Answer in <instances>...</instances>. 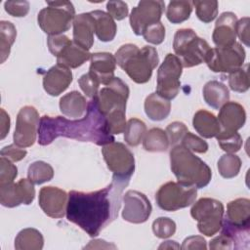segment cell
Instances as JSON below:
<instances>
[{
    "instance_id": "37",
    "label": "cell",
    "mask_w": 250,
    "mask_h": 250,
    "mask_svg": "<svg viewBox=\"0 0 250 250\" xmlns=\"http://www.w3.org/2000/svg\"><path fill=\"white\" fill-rule=\"evenodd\" d=\"M192 6L195 7V14L197 18L204 23L213 21L218 16L219 3L216 0L210 1H192Z\"/></svg>"
},
{
    "instance_id": "49",
    "label": "cell",
    "mask_w": 250,
    "mask_h": 250,
    "mask_svg": "<svg viewBox=\"0 0 250 250\" xmlns=\"http://www.w3.org/2000/svg\"><path fill=\"white\" fill-rule=\"evenodd\" d=\"M209 248L213 249V250H217V249H233L234 248V242H233V240L229 236H228V235H226L224 233H221L219 236L213 238L210 241Z\"/></svg>"
},
{
    "instance_id": "3",
    "label": "cell",
    "mask_w": 250,
    "mask_h": 250,
    "mask_svg": "<svg viewBox=\"0 0 250 250\" xmlns=\"http://www.w3.org/2000/svg\"><path fill=\"white\" fill-rule=\"evenodd\" d=\"M114 57L116 63L138 84L148 82L159 62L158 53L154 47L144 46L140 49L132 43L122 45Z\"/></svg>"
},
{
    "instance_id": "50",
    "label": "cell",
    "mask_w": 250,
    "mask_h": 250,
    "mask_svg": "<svg viewBox=\"0 0 250 250\" xmlns=\"http://www.w3.org/2000/svg\"><path fill=\"white\" fill-rule=\"evenodd\" d=\"M236 36L245 46H249V18L245 17L237 21Z\"/></svg>"
},
{
    "instance_id": "11",
    "label": "cell",
    "mask_w": 250,
    "mask_h": 250,
    "mask_svg": "<svg viewBox=\"0 0 250 250\" xmlns=\"http://www.w3.org/2000/svg\"><path fill=\"white\" fill-rule=\"evenodd\" d=\"M102 154L113 176L130 180L135 171V158L134 154L124 144L112 142L103 146Z\"/></svg>"
},
{
    "instance_id": "15",
    "label": "cell",
    "mask_w": 250,
    "mask_h": 250,
    "mask_svg": "<svg viewBox=\"0 0 250 250\" xmlns=\"http://www.w3.org/2000/svg\"><path fill=\"white\" fill-rule=\"evenodd\" d=\"M123 211L122 218L132 224H143L146 222L151 214L150 201L141 191L128 190L122 197Z\"/></svg>"
},
{
    "instance_id": "32",
    "label": "cell",
    "mask_w": 250,
    "mask_h": 250,
    "mask_svg": "<svg viewBox=\"0 0 250 250\" xmlns=\"http://www.w3.org/2000/svg\"><path fill=\"white\" fill-rule=\"evenodd\" d=\"M17 37V29L15 25L8 21H0V57L3 63L9 57L11 47Z\"/></svg>"
},
{
    "instance_id": "51",
    "label": "cell",
    "mask_w": 250,
    "mask_h": 250,
    "mask_svg": "<svg viewBox=\"0 0 250 250\" xmlns=\"http://www.w3.org/2000/svg\"><path fill=\"white\" fill-rule=\"evenodd\" d=\"M182 249L184 250H188V249H206L207 244L206 240L200 236V235H191L187 237L181 246Z\"/></svg>"
},
{
    "instance_id": "17",
    "label": "cell",
    "mask_w": 250,
    "mask_h": 250,
    "mask_svg": "<svg viewBox=\"0 0 250 250\" xmlns=\"http://www.w3.org/2000/svg\"><path fill=\"white\" fill-rule=\"evenodd\" d=\"M68 194L57 187H44L39 191L38 204L42 211L54 219L62 218L66 212Z\"/></svg>"
},
{
    "instance_id": "25",
    "label": "cell",
    "mask_w": 250,
    "mask_h": 250,
    "mask_svg": "<svg viewBox=\"0 0 250 250\" xmlns=\"http://www.w3.org/2000/svg\"><path fill=\"white\" fill-rule=\"evenodd\" d=\"M192 125L195 131L205 139L216 137L221 130L218 118L205 109H199L194 113Z\"/></svg>"
},
{
    "instance_id": "28",
    "label": "cell",
    "mask_w": 250,
    "mask_h": 250,
    "mask_svg": "<svg viewBox=\"0 0 250 250\" xmlns=\"http://www.w3.org/2000/svg\"><path fill=\"white\" fill-rule=\"evenodd\" d=\"M95 19V33L103 42L112 41L116 35L117 26L114 20L105 12L95 10L91 12Z\"/></svg>"
},
{
    "instance_id": "30",
    "label": "cell",
    "mask_w": 250,
    "mask_h": 250,
    "mask_svg": "<svg viewBox=\"0 0 250 250\" xmlns=\"http://www.w3.org/2000/svg\"><path fill=\"white\" fill-rule=\"evenodd\" d=\"M169 140L164 130L160 128H151L148 130L143 140V146L146 151L162 152L168 149Z\"/></svg>"
},
{
    "instance_id": "14",
    "label": "cell",
    "mask_w": 250,
    "mask_h": 250,
    "mask_svg": "<svg viewBox=\"0 0 250 250\" xmlns=\"http://www.w3.org/2000/svg\"><path fill=\"white\" fill-rule=\"evenodd\" d=\"M165 3L160 0H143L132 9L129 21L136 35H142L145 29L160 21Z\"/></svg>"
},
{
    "instance_id": "52",
    "label": "cell",
    "mask_w": 250,
    "mask_h": 250,
    "mask_svg": "<svg viewBox=\"0 0 250 250\" xmlns=\"http://www.w3.org/2000/svg\"><path fill=\"white\" fill-rule=\"evenodd\" d=\"M0 122H1V126H0V130H1L0 134H1V136H0V139L3 140L8 135L9 130H10V116H9V114L3 108H1Z\"/></svg>"
},
{
    "instance_id": "23",
    "label": "cell",
    "mask_w": 250,
    "mask_h": 250,
    "mask_svg": "<svg viewBox=\"0 0 250 250\" xmlns=\"http://www.w3.org/2000/svg\"><path fill=\"white\" fill-rule=\"evenodd\" d=\"M91 53L70 40L57 55V62L68 68H77L91 59Z\"/></svg>"
},
{
    "instance_id": "10",
    "label": "cell",
    "mask_w": 250,
    "mask_h": 250,
    "mask_svg": "<svg viewBox=\"0 0 250 250\" xmlns=\"http://www.w3.org/2000/svg\"><path fill=\"white\" fill-rule=\"evenodd\" d=\"M183 65L176 55L167 54L157 70L156 92L159 96L173 100L179 94L181 88V75Z\"/></svg>"
},
{
    "instance_id": "48",
    "label": "cell",
    "mask_w": 250,
    "mask_h": 250,
    "mask_svg": "<svg viewBox=\"0 0 250 250\" xmlns=\"http://www.w3.org/2000/svg\"><path fill=\"white\" fill-rule=\"evenodd\" d=\"M70 41V39L63 34L60 35H52L47 39V45L50 53L57 57V55L61 52V50Z\"/></svg>"
},
{
    "instance_id": "46",
    "label": "cell",
    "mask_w": 250,
    "mask_h": 250,
    "mask_svg": "<svg viewBox=\"0 0 250 250\" xmlns=\"http://www.w3.org/2000/svg\"><path fill=\"white\" fill-rule=\"evenodd\" d=\"M107 14L116 21H122L128 16V5L123 1H108L106 3Z\"/></svg>"
},
{
    "instance_id": "26",
    "label": "cell",
    "mask_w": 250,
    "mask_h": 250,
    "mask_svg": "<svg viewBox=\"0 0 250 250\" xmlns=\"http://www.w3.org/2000/svg\"><path fill=\"white\" fill-rule=\"evenodd\" d=\"M203 99L208 105L220 109L229 100V88L217 80L208 81L202 90Z\"/></svg>"
},
{
    "instance_id": "24",
    "label": "cell",
    "mask_w": 250,
    "mask_h": 250,
    "mask_svg": "<svg viewBox=\"0 0 250 250\" xmlns=\"http://www.w3.org/2000/svg\"><path fill=\"white\" fill-rule=\"evenodd\" d=\"M87 102L85 97L78 91H71L60 100L61 112L70 118L80 119L87 111Z\"/></svg>"
},
{
    "instance_id": "44",
    "label": "cell",
    "mask_w": 250,
    "mask_h": 250,
    "mask_svg": "<svg viewBox=\"0 0 250 250\" xmlns=\"http://www.w3.org/2000/svg\"><path fill=\"white\" fill-rule=\"evenodd\" d=\"M78 84H79L81 90L84 92V94L87 97H89L90 99L95 98L99 93L100 82L90 72L83 74L78 79Z\"/></svg>"
},
{
    "instance_id": "47",
    "label": "cell",
    "mask_w": 250,
    "mask_h": 250,
    "mask_svg": "<svg viewBox=\"0 0 250 250\" xmlns=\"http://www.w3.org/2000/svg\"><path fill=\"white\" fill-rule=\"evenodd\" d=\"M0 154H1V156L6 157L13 162H18V161L22 160L26 156L27 151L23 147L19 146L16 144H12L7 146H4L1 149Z\"/></svg>"
},
{
    "instance_id": "34",
    "label": "cell",
    "mask_w": 250,
    "mask_h": 250,
    "mask_svg": "<svg viewBox=\"0 0 250 250\" xmlns=\"http://www.w3.org/2000/svg\"><path fill=\"white\" fill-rule=\"evenodd\" d=\"M27 177L34 185H41L49 182L54 177L53 167L44 161H35L27 169Z\"/></svg>"
},
{
    "instance_id": "36",
    "label": "cell",
    "mask_w": 250,
    "mask_h": 250,
    "mask_svg": "<svg viewBox=\"0 0 250 250\" xmlns=\"http://www.w3.org/2000/svg\"><path fill=\"white\" fill-rule=\"evenodd\" d=\"M216 139L220 147L227 153L237 152L242 146V138L237 132L220 131Z\"/></svg>"
},
{
    "instance_id": "12",
    "label": "cell",
    "mask_w": 250,
    "mask_h": 250,
    "mask_svg": "<svg viewBox=\"0 0 250 250\" xmlns=\"http://www.w3.org/2000/svg\"><path fill=\"white\" fill-rule=\"evenodd\" d=\"M129 87L118 77L99 90L95 97L100 111L104 117L110 113L118 111H126V103L129 98Z\"/></svg>"
},
{
    "instance_id": "31",
    "label": "cell",
    "mask_w": 250,
    "mask_h": 250,
    "mask_svg": "<svg viewBox=\"0 0 250 250\" xmlns=\"http://www.w3.org/2000/svg\"><path fill=\"white\" fill-rule=\"evenodd\" d=\"M191 12L192 2L173 0L168 4V7L166 9V17L170 22L178 24L189 19Z\"/></svg>"
},
{
    "instance_id": "4",
    "label": "cell",
    "mask_w": 250,
    "mask_h": 250,
    "mask_svg": "<svg viewBox=\"0 0 250 250\" xmlns=\"http://www.w3.org/2000/svg\"><path fill=\"white\" fill-rule=\"evenodd\" d=\"M171 171L179 183L196 188L206 187L212 178L210 167L192 151L179 144L170 150Z\"/></svg>"
},
{
    "instance_id": "29",
    "label": "cell",
    "mask_w": 250,
    "mask_h": 250,
    "mask_svg": "<svg viewBox=\"0 0 250 250\" xmlns=\"http://www.w3.org/2000/svg\"><path fill=\"white\" fill-rule=\"evenodd\" d=\"M43 246V235L36 229H23L15 238V248L17 250H41Z\"/></svg>"
},
{
    "instance_id": "45",
    "label": "cell",
    "mask_w": 250,
    "mask_h": 250,
    "mask_svg": "<svg viewBox=\"0 0 250 250\" xmlns=\"http://www.w3.org/2000/svg\"><path fill=\"white\" fill-rule=\"evenodd\" d=\"M5 11L12 17H25L29 11L28 1H6L4 3Z\"/></svg>"
},
{
    "instance_id": "21",
    "label": "cell",
    "mask_w": 250,
    "mask_h": 250,
    "mask_svg": "<svg viewBox=\"0 0 250 250\" xmlns=\"http://www.w3.org/2000/svg\"><path fill=\"white\" fill-rule=\"evenodd\" d=\"M218 121L221 130L224 132H237L246 121L244 107L236 102L226 103L219 111Z\"/></svg>"
},
{
    "instance_id": "20",
    "label": "cell",
    "mask_w": 250,
    "mask_h": 250,
    "mask_svg": "<svg viewBox=\"0 0 250 250\" xmlns=\"http://www.w3.org/2000/svg\"><path fill=\"white\" fill-rule=\"evenodd\" d=\"M91 63L89 72L94 75L100 84L108 85L114 76V70L116 67L115 57L107 52L94 53L91 55Z\"/></svg>"
},
{
    "instance_id": "7",
    "label": "cell",
    "mask_w": 250,
    "mask_h": 250,
    "mask_svg": "<svg viewBox=\"0 0 250 250\" xmlns=\"http://www.w3.org/2000/svg\"><path fill=\"white\" fill-rule=\"evenodd\" d=\"M224 213L223 203L210 197L198 199L190 209L191 217L197 221L199 232L206 236H213L221 229Z\"/></svg>"
},
{
    "instance_id": "13",
    "label": "cell",
    "mask_w": 250,
    "mask_h": 250,
    "mask_svg": "<svg viewBox=\"0 0 250 250\" xmlns=\"http://www.w3.org/2000/svg\"><path fill=\"white\" fill-rule=\"evenodd\" d=\"M39 123V113L34 106L25 105L21 107L17 115L13 136L14 144L21 147L31 146L36 141Z\"/></svg>"
},
{
    "instance_id": "27",
    "label": "cell",
    "mask_w": 250,
    "mask_h": 250,
    "mask_svg": "<svg viewBox=\"0 0 250 250\" xmlns=\"http://www.w3.org/2000/svg\"><path fill=\"white\" fill-rule=\"evenodd\" d=\"M170 111V101L159 96L157 93H151L146 98L145 112L150 120L161 121L168 117Z\"/></svg>"
},
{
    "instance_id": "22",
    "label": "cell",
    "mask_w": 250,
    "mask_h": 250,
    "mask_svg": "<svg viewBox=\"0 0 250 250\" xmlns=\"http://www.w3.org/2000/svg\"><path fill=\"white\" fill-rule=\"evenodd\" d=\"M73 41L86 50H90L94 44L95 19L90 13H82L73 20Z\"/></svg>"
},
{
    "instance_id": "9",
    "label": "cell",
    "mask_w": 250,
    "mask_h": 250,
    "mask_svg": "<svg viewBox=\"0 0 250 250\" xmlns=\"http://www.w3.org/2000/svg\"><path fill=\"white\" fill-rule=\"evenodd\" d=\"M245 58V50L239 43L235 42L229 47L211 48L205 62L213 72L229 74L243 66Z\"/></svg>"
},
{
    "instance_id": "6",
    "label": "cell",
    "mask_w": 250,
    "mask_h": 250,
    "mask_svg": "<svg viewBox=\"0 0 250 250\" xmlns=\"http://www.w3.org/2000/svg\"><path fill=\"white\" fill-rule=\"evenodd\" d=\"M75 18V9L70 1H48L37 17L40 28L49 36L67 31Z\"/></svg>"
},
{
    "instance_id": "5",
    "label": "cell",
    "mask_w": 250,
    "mask_h": 250,
    "mask_svg": "<svg viewBox=\"0 0 250 250\" xmlns=\"http://www.w3.org/2000/svg\"><path fill=\"white\" fill-rule=\"evenodd\" d=\"M173 49L183 67H192L205 62L211 47L193 29L181 28L174 35Z\"/></svg>"
},
{
    "instance_id": "40",
    "label": "cell",
    "mask_w": 250,
    "mask_h": 250,
    "mask_svg": "<svg viewBox=\"0 0 250 250\" xmlns=\"http://www.w3.org/2000/svg\"><path fill=\"white\" fill-rule=\"evenodd\" d=\"M144 39L153 45L161 44L165 39V27L161 21L147 26L143 32Z\"/></svg>"
},
{
    "instance_id": "16",
    "label": "cell",
    "mask_w": 250,
    "mask_h": 250,
    "mask_svg": "<svg viewBox=\"0 0 250 250\" xmlns=\"http://www.w3.org/2000/svg\"><path fill=\"white\" fill-rule=\"evenodd\" d=\"M35 197L34 184L29 179H21L18 183L0 186V202L8 208L21 204L28 205Z\"/></svg>"
},
{
    "instance_id": "19",
    "label": "cell",
    "mask_w": 250,
    "mask_h": 250,
    "mask_svg": "<svg viewBox=\"0 0 250 250\" xmlns=\"http://www.w3.org/2000/svg\"><path fill=\"white\" fill-rule=\"evenodd\" d=\"M72 82V72L70 68L55 64L47 70L43 77V88L47 94L57 97L64 92Z\"/></svg>"
},
{
    "instance_id": "8",
    "label": "cell",
    "mask_w": 250,
    "mask_h": 250,
    "mask_svg": "<svg viewBox=\"0 0 250 250\" xmlns=\"http://www.w3.org/2000/svg\"><path fill=\"white\" fill-rule=\"evenodd\" d=\"M197 197V188L179 182L162 185L155 194L158 207L164 211H177L191 205Z\"/></svg>"
},
{
    "instance_id": "42",
    "label": "cell",
    "mask_w": 250,
    "mask_h": 250,
    "mask_svg": "<svg viewBox=\"0 0 250 250\" xmlns=\"http://www.w3.org/2000/svg\"><path fill=\"white\" fill-rule=\"evenodd\" d=\"M18 176V168L13 161L6 157H0V186L14 183Z\"/></svg>"
},
{
    "instance_id": "2",
    "label": "cell",
    "mask_w": 250,
    "mask_h": 250,
    "mask_svg": "<svg viewBox=\"0 0 250 250\" xmlns=\"http://www.w3.org/2000/svg\"><path fill=\"white\" fill-rule=\"evenodd\" d=\"M60 137L90 142L102 146L114 142L113 135L107 129L106 119L100 111L95 98L90 100L86 114L80 119L71 120L50 115L40 118L37 141L40 146H48Z\"/></svg>"
},
{
    "instance_id": "33",
    "label": "cell",
    "mask_w": 250,
    "mask_h": 250,
    "mask_svg": "<svg viewBox=\"0 0 250 250\" xmlns=\"http://www.w3.org/2000/svg\"><path fill=\"white\" fill-rule=\"evenodd\" d=\"M146 133V123L138 118H131L127 121L124 130V140L131 146H137L144 140Z\"/></svg>"
},
{
    "instance_id": "43",
    "label": "cell",
    "mask_w": 250,
    "mask_h": 250,
    "mask_svg": "<svg viewBox=\"0 0 250 250\" xmlns=\"http://www.w3.org/2000/svg\"><path fill=\"white\" fill-rule=\"evenodd\" d=\"M181 145L186 146L192 152L205 153L208 150V144L201 138L188 131L184 136Z\"/></svg>"
},
{
    "instance_id": "39",
    "label": "cell",
    "mask_w": 250,
    "mask_h": 250,
    "mask_svg": "<svg viewBox=\"0 0 250 250\" xmlns=\"http://www.w3.org/2000/svg\"><path fill=\"white\" fill-rule=\"evenodd\" d=\"M152 231L158 238H168L176 232V223L167 217H159L152 223Z\"/></svg>"
},
{
    "instance_id": "1",
    "label": "cell",
    "mask_w": 250,
    "mask_h": 250,
    "mask_svg": "<svg viewBox=\"0 0 250 250\" xmlns=\"http://www.w3.org/2000/svg\"><path fill=\"white\" fill-rule=\"evenodd\" d=\"M129 181L112 176L111 183L102 189L91 192L70 190L65 212L67 221L78 226L91 237L98 236L117 218L122 192Z\"/></svg>"
},
{
    "instance_id": "38",
    "label": "cell",
    "mask_w": 250,
    "mask_h": 250,
    "mask_svg": "<svg viewBox=\"0 0 250 250\" xmlns=\"http://www.w3.org/2000/svg\"><path fill=\"white\" fill-rule=\"evenodd\" d=\"M229 88L237 93H244L249 89V70L248 64L229 73Z\"/></svg>"
},
{
    "instance_id": "53",
    "label": "cell",
    "mask_w": 250,
    "mask_h": 250,
    "mask_svg": "<svg viewBox=\"0 0 250 250\" xmlns=\"http://www.w3.org/2000/svg\"><path fill=\"white\" fill-rule=\"evenodd\" d=\"M180 248L181 246L176 241H173V240L164 241L158 247V249H180Z\"/></svg>"
},
{
    "instance_id": "41",
    "label": "cell",
    "mask_w": 250,
    "mask_h": 250,
    "mask_svg": "<svg viewBox=\"0 0 250 250\" xmlns=\"http://www.w3.org/2000/svg\"><path fill=\"white\" fill-rule=\"evenodd\" d=\"M188 131V130L186 124L181 121H174L170 123L165 130L169 140V145L171 146H174L176 145L181 144L184 136Z\"/></svg>"
},
{
    "instance_id": "18",
    "label": "cell",
    "mask_w": 250,
    "mask_h": 250,
    "mask_svg": "<svg viewBox=\"0 0 250 250\" xmlns=\"http://www.w3.org/2000/svg\"><path fill=\"white\" fill-rule=\"evenodd\" d=\"M236 15L224 12L218 18L212 34V39L217 47H229L236 42Z\"/></svg>"
},
{
    "instance_id": "35",
    "label": "cell",
    "mask_w": 250,
    "mask_h": 250,
    "mask_svg": "<svg viewBox=\"0 0 250 250\" xmlns=\"http://www.w3.org/2000/svg\"><path fill=\"white\" fill-rule=\"evenodd\" d=\"M217 167L223 178L231 179L238 175L241 168V160L234 153H226L218 160Z\"/></svg>"
}]
</instances>
